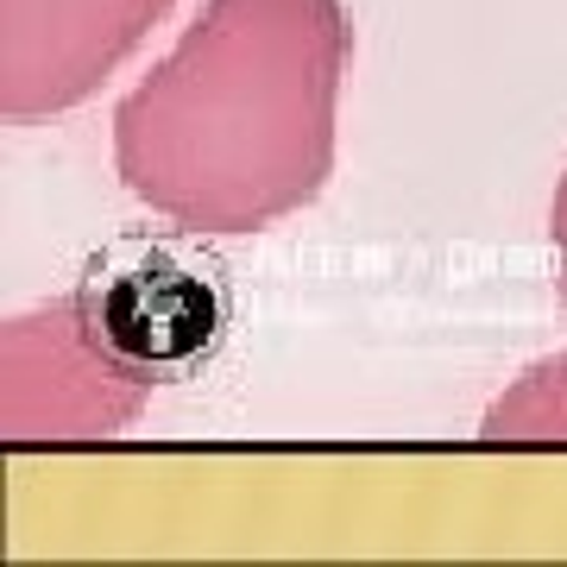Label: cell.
I'll list each match as a JSON object with an SVG mask.
<instances>
[{
  "instance_id": "277c9868",
  "label": "cell",
  "mask_w": 567,
  "mask_h": 567,
  "mask_svg": "<svg viewBox=\"0 0 567 567\" xmlns=\"http://www.w3.org/2000/svg\"><path fill=\"white\" fill-rule=\"evenodd\" d=\"M486 435H567V360L536 365L524 385L486 410Z\"/></svg>"
},
{
  "instance_id": "5b68a950",
  "label": "cell",
  "mask_w": 567,
  "mask_h": 567,
  "mask_svg": "<svg viewBox=\"0 0 567 567\" xmlns=\"http://www.w3.org/2000/svg\"><path fill=\"white\" fill-rule=\"evenodd\" d=\"M548 240H555V265H561V303H567V183L555 189V208H548Z\"/></svg>"
},
{
  "instance_id": "6da1fadb",
  "label": "cell",
  "mask_w": 567,
  "mask_h": 567,
  "mask_svg": "<svg viewBox=\"0 0 567 567\" xmlns=\"http://www.w3.org/2000/svg\"><path fill=\"white\" fill-rule=\"evenodd\" d=\"M347 51L341 0H208L114 114L126 189L203 234H252L303 208L334 164Z\"/></svg>"
},
{
  "instance_id": "7a4b0ae2",
  "label": "cell",
  "mask_w": 567,
  "mask_h": 567,
  "mask_svg": "<svg viewBox=\"0 0 567 567\" xmlns=\"http://www.w3.org/2000/svg\"><path fill=\"white\" fill-rule=\"evenodd\" d=\"M63 309L82 347L133 391L189 379L221 347L227 316H234L221 271L164 240L102 252L63 297Z\"/></svg>"
},
{
  "instance_id": "3957f363",
  "label": "cell",
  "mask_w": 567,
  "mask_h": 567,
  "mask_svg": "<svg viewBox=\"0 0 567 567\" xmlns=\"http://www.w3.org/2000/svg\"><path fill=\"white\" fill-rule=\"evenodd\" d=\"M171 0H0V107L39 121L82 102Z\"/></svg>"
}]
</instances>
